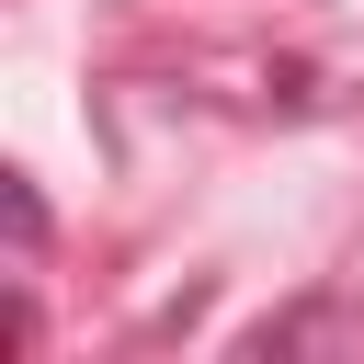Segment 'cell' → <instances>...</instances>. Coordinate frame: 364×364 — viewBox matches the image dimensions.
<instances>
[{"label": "cell", "instance_id": "1", "mask_svg": "<svg viewBox=\"0 0 364 364\" xmlns=\"http://www.w3.org/2000/svg\"><path fill=\"white\" fill-rule=\"evenodd\" d=\"M0 205H11V239H23V262L46 250V205H34V182H0Z\"/></svg>", "mask_w": 364, "mask_h": 364}]
</instances>
